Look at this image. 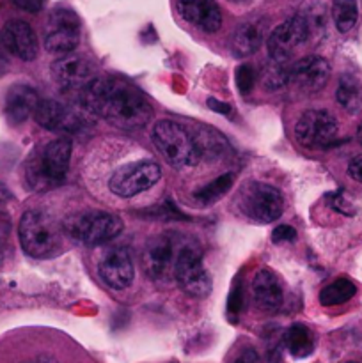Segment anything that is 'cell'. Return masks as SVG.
<instances>
[{
    "label": "cell",
    "instance_id": "cell-1",
    "mask_svg": "<svg viewBox=\"0 0 362 363\" xmlns=\"http://www.w3.org/2000/svg\"><path fill=\"white\" fill-rule=\"evenodd\" d=\"M87 112L102 117L119 130H138L153 119V106L131 84L116 78H96L80 92Z\"/></svg>",
    "mask_w": 362,
    "mask_h": 363
},
{
    "label": "cell",
    "instance_id": "cell-2",
    "mask_svg": "<svg viewBox=\"0 0 362 363\" xmlns=\"http://www.w3.org/2000/svg\"><path fill=\"white\" fill-rule=\"evenodd\" d=\"M151 140L163 160L174 169L195 167L201 162V152L192 133L174 121H158L153 126Z\"/></svg>",
    "mask_w": 362,
    "mask_h": 363
},
{
    "label": "cell",
    "instance_id": "cell-3",
    "mask_svg": "<svg viewBox=\"0 0 362 363\" xmlns=\"http://www.w3.org/2000/svg\"><path fill=\"white\" fill-rule=\"evenodd\" d=\"M20 245L28 257L48 259L60 250V230L55 220L45 211L31 209L18 225Z\"/></svg>",
    "mask_w": 362,
    "mask_h": 363
},
{
    "label": "cell",
    "instance_id": "cell-4",
    "mask_svg": "<svg viewBox=\"0 0 362 363\" xmlns=\"http://www.w3.org/2000/svg\"><path fill=\"white\" fill-rule=\"evenodd\" d=\"M71 151L73 144L70 138L60 137L50 142L45 151L38 158H32L27 167V177L32 186L48 188L62 183L70 169Z\"/></svg>",
    "mask_w": 362,
    "mask_h": 363
},
{
    "label": "cell",
    "instance_id": "cell-5",
    "mask_svg": "<svg viewBox=\"0 0 362 363\" xmlns=\"http://www.w3.org/2000/svg\"><path fill=\"white\" fill-rule=\"evenodd\" d=\"M64 229L78 243L98 247L119 236L123 230V222L114 213L85 211L67 218Z\"/></svg>",
    "mask_w": 362,
    "mask_h": 363
},
{
    "label": "cell",
    "instance_id": "cell-6",
    "mask_svg": "<svg viewBox=\"0 0 362 363\" xmlns=\"http://www.w3.org/2000/svg\"><path fill=\"white\" fill-rule=\"evenodd\" d=\"M174 277L187 294L194 298L208 296L212 291V277L202 262V252L195 241H185L176 252Z\"/></svg>",
    "mask_w": 362,
    "mask_h": 363
},
{
    "label": "cell",
    "instance_id": "cell-7",
    "mask_svg": "<svg viewBox=\"0 0 362 363\" xmlns=\"http://www.w3.org/2000/svg\"><path fill=\"white\" fill-rule=\"evenodd\" d=\"M238 211L258 223H272L280 218L284 201L275 186L266 183H247L238 195Z\"/></svg>",
    "mask_w": 362,
    "mask_h": 363
},
{
    "label": "cell",
    "instance_id": "cell-8",
    "mask_svg": "<svg viewBox=\"0 0 362 363\" xmlns=\"http://www.w3.org/2000/svg\"><path fill=\"white\" fill-rule=\"evenodd\" d=\"M82 23L70 7H55L50 13L45 30V48L55 55H67L80 45Z\"/></svg>",
    "mask_w": 362,
    "mask_h": 363
},
{
    "label": "cell",
    "instance_id": "cell-9",
    "mask_svg": "<svg viewBox=\"0 0 362 363\" xmlns=\"http://www.w3.org/2000/svg\"><path fill=\"white\" fill-rule=\"evenodd\" d=\"M160 177H162V169L158 163L153 160H142L117 169L110 177L109 188L117 197L130 199L155 186Z\"/></svg>",
    "mask_w": 362,
    "mask_h": 363
},
{
    "label": "cell",
    "instance_id": "cell-10",
    "mask_svg": "<svg viewBox=\"0 0 362 363\" xmlns=\"http://www.w3.org/2000/svg\"><path fill=\"white\" fill-rule=\"evenodd\" d=\"M339 131L337 119L329 110H307L295 124V138L305 149H325Z\"/></svg>",
    "mask_w": 362,
    "mask_h": 363
},
{
    "label": "cell",
    "instance_id": "cell-11",
    "mask_svg": "<svg viewBox=\"0 0 362 363\" xmlns=\"http://www.w3.org/2000/svg\"><path fill=\"white\" fill-rule=\"evenodd\" d=\"M309 41V30L302 14L287 18L286 21L273 28L266 39V52L272 62L284 64L297 52L298 46Z\"/></svg>",
    "mask_w": 362,
    "mask_h": 363
},
{
    "label": "cell",
    "instance_id": "cell-12",
    "mask_svg": "<svg viewBox=\"0 0 362 363\" xmlns=\"http://www.w3.org/2000/svg\"><path fill=\"white\" fill-rule=\"evenodd\" d=\"M52 78L62 92H78L89 87L96 80V66L84 55L67 53L52 64Z\"/></svg>",
    "mask_w": 362,
    "mask_h": 363
},
{
    "label": "cell",
    "instance_id": "cell-13",
    "mask_svg": "<svg viewBox=\"0 0 362 363\" xmlns=\"http://www.w3.org/2000/svg\"><path fill=\"white\" fill-rule=\"evenodd\" d=\"M176 247L169 234H160L146 243L142 254V266L151 280H165L176 261Z\"/></svg>",
    "mask_w": 362,
    "mask_h": 363
},
{
    "label": "cell",
    "instance_id": "cell-14",
    "mask_svg": "<svg viewBox=\"0 0 362 363\" xmlns=\"http://www.w3.org/2000/svg\"><path fill=\"white\" fill-rule=\"evenodd\" d=\"M330 78V64L323 57L311 55L304 57L290 67V80L287 84L293 85L298 91L311 94V92L322 91Z\"/></svg>",
    "mask_w": 362,
    "mask_h": 363
},
{
    "label": "cell",
    "instance_id": "cell-15",
    "mask_svg": "<svg viewBox=\"0 0 362 363\" xmlns=\"http://www.w3.org/2000/svg\"><path fill=\"white\" fill-rule=\"evenodd\" d=\"M99 277L110 289L123 291L131 286L135 277L133 262L131 255L126 248L114 247L103 254L98 266Z\"/></svg>",
    "mask_w": 362,
    "mask_h": 363
},
{
    "label": "cell",
    "instance_id": "cell-16",
    "mask_svg": "<svg viewBox=\"0 0 362 363\" xmlns=\"http://www.w3.org/2000/svg\"><path fill=\"white\" fill-rule=\"evenodd\" d=\"M2 45L21 60H34L39 53V41L34 28L23 20H9L2 28Z\"/></svg>",
    "mask_w": 362,
    "mask_h": 363
},
{
    "label": "cell",
    "instance_id": "cell-17",
    "mask_svg": "<svg viewBox=\"0 0 362 363\" xmlns=\"http://www.w3.org/2000/svg\"><path fill=\"white\" fill-rule=\"evenodd\" d=\"M35 123L48 131H78L82 121L77 113L55 99H39L34 110Z\"/></svg>",
    "mask_w": 362,
    "mask_h": 363
},
{
    "label": "cell",
    "instance_id": "cell-18",
    "mask_svg": "<svg viewBox=\"0 0 362 363\" xmlns=\"http://www.w3.org/2000/svg\"><path fill=\"white\" fill-rule=\"evenodd\" d=\"M176 6L185 21L195 25L206 34H213L222 27V13L215 0H176Z\"/></svg>",
    "mask_w": 362,
    "mask_h": 363
},
{
    "label": "cell",
    "instance_id": "cell-19",
    "mask_svg": "<svg viewBox=\"0 0 362 363\" xmlns=\"http://www.w3.org/2000/svg\"><path fill=\"white\" fill-rule=\"evenodd\" d=\"M252 300L259 311L273 312L283 305L284 294L280 280L270 268H263L256 273L252 280Z\"/></svg>",
    "mask_w": 362,
    "mask_h": 363
},
{
    "label": "cell",
    "instance_id": "cell-20",
    "mask_svg": "<svg viewBox=\"0 0 362 363\" xmlns=\"http://www.w3.org/2000/svg\"><path fill=\"white\" fill-rule=\"evenodd\" d=\"M265 20H248L238 25L231 35V53L236 59H245L259 50L265 41Z\"/></svg>",
    "mask_w": 362,
    "mask_h": 363
},
{
    "label": "cell",
    "instance_id": "cell-21",
    "mask_svg": "<svg viewBox=\"0 0 362 363\" xmlns=\"http://www.w3.org/2000/svg\"><path fill=\"white\" fill-rule=\"evenodd\" d=\"M39 98L38 92L32 87L25 84L13 85V87L7 91L6 96V106H4V112H6L7 121L9 124H21L28 119V117L34 113L35 106H38Z\"/></svg>",
    "mask_w": 362,
    "mask_h": 363
},
{
    "label": "cell",
    "instance_id": "cell-22",
    "mask_svg": "<svg viewBox=\"0 0 362 363\" xmlns=\"http://www.w3.org/2000/svg\"><path fill=\"white\" fill-rule=\"evenodd\" d=\"M336 101L348 113H357L362 106V82L355 74H341L336 89Z\"/></svg>",
    "mask_w": 362,
    "mask_h": 363
},
{
    "label": "cell",
    "instance_id": "cell-23",
    "mask_svg": "<svg viewBox=\"0 0 362 363\" xmlns=\"http://www.w3.org/2000/svg\"><path fill=\"white\" fill-rule=\"evenodd\" d=\"M355 294H357L355 284L350 279L341 277V279H336L334 282H330L329 286H325L319 291V303L323 307H337V305H343L346 301H350Z\"/></svg>",
    "mask_w": 362,
    "mask_h": 363
},
{
    "label": "cell",
    "instance_id": "cell-24",
    "mask_svg": "<svg viewBox=\"0 0 362 363\" xmlns=\"http://www.w3.org/2000/svg\"><path fill=\"white\" fill-rule=\"evenodd\" d=\"M286 346L291 357L295 358H305L312 353L314 350V339H312V332L302 323L291 326L286 333Z\"/></svg>",
    "mask_w": 362,
    "mask_h": 363
},
{
    "label": "cell",
    "instance_id": "cell-25",
    "mask_svg": "<svg viewBox=\"0 0 362 363\" xmlns=\"http://www.w3.org/2000/svg\"><path fill=\"white\" fill-rule=\"evenodd\" d=\"M192 137H194L195 145L201 152V158H222L224 156L226 140L216 131L199 128L195 135L192 133Z\"/></svg>",
    "mask_w": 362,
    "mask_h": 363
},
{
    "label": "cell",
    "instance_id": "cell-26",
    "mask_svg": "<svg viewBox=\"0 0 362 363\" xmlns=\"http://www.w3.org/2000/svg\"><path fill=\"white\" fill-rule=\"evenodd\" d=\"M332 18L334 23H336V28L341 34L350 32L358 20L357 0H334Z\"/></svg>",
    "mask_w": 362,
    "mask_h": 363
},
{
    "label": "cell",
    "instance_id": "cell-27",
    "mask_svg": "<svg viewBox=\"0 0 362 363\" xmlns=\"http://www.w3.org/2000/svg\"><path fill=\"white\" fill-rule=\"evenodd\" d=\"M233 181H234L233 174H229V172L222 174V176H219L215 181H212V183L206 184V186L199 188V190L194 194V197L197 199V201L204 202V204L219 201L224 194H227V191L231 190V186H233Z\"/></svg>",
    "mask_w": 362,
    "mask_h": 363
},
{
    "label": "cell",
    "instance_id": "cell-28",
    "mask_svg": "<svg viewBox=\"0 0 362 363\" xmlns=\"http://www.w3.org/2000/svg\"><path fill=\"white\" fill-rule=\"evenodd\" d=\"M302 18L305 20L309 30V39H319L322 35H325L327 30V11L323 4H314V6H309L304 13H300Z\"/></svg>",
    "mask_w": 362,
    "mask_h": 363
},
{
    "label": "cell",
    "instance_id": "cell-29",
    "mask_svg": "<svg viewBox=\"0 0 362 363\" xmlns=\"http://www.w3.org/2000/svg\"><path fill=\"white\" fill-rule=\"evenodd\" d=\"M259 78H261V84L265 89H268V91H279L290 80V67H284V64L272 62V66L263 67Z\"/></svg>",
    "mask_w": 362,
    "mask_h": 363
},
{
    "label": "cell",
    "instance_id": "cell-30",
    "mask_svg": "<svg viewBox=\"0 0 362 363\" xmlns=\"http://www.w3.org/2000/svg\"><path fill=\"white\" fill-rule=\"evenodd\" d=\"M256 84V71L251 64H241L236 69V87L240 94L248 96L254 89Z\"/></svg>",
    "mask_w": 362,
    "mask_h": 363
},
{
    "label": "cell",
    "instance_id": "cell-31",
    "mask_svg": "<svg viewBox=\"0 0 362 363\" xmlns=\"http://www.w3.org/2000/svg\"><path fill=\"white\" fill-rule=\"evenodd\" d=\"M241 308H243V287H241L240 280H234L233 289L229 293V300H227V312L231 318L240 315Z\"/></svg>",
    "mask_w": 362,
    "mask_h": 363
},
{
    "label": "cell",
    "instance_id": "cell-32",
    "mask_svg": "<svg viewBox=\"0 0 362 363\" xmlns=\"http://www.w3.org/2000/svg\"><path fill=\"white\" fill-rule=\"evenodd\" d=\"M6 206L0 204V262L4 261V257L7 255L9 250V233H11V220L7 216V213L4 211Z\"/></svg>",
    "mask_w": 362,
    "mask_h": 363
},
{
    "label": "cell",
    "instance_id": "cell-33",
    "mask_svg": "<svg viewBox=\"0 0 362 363\" xmlns=\"http://www.w3.org/2000/svg\"><path fill=\"white\" fill-rule=\"evenodd\" d=\"M273 243H291L297 240V230L291 225H279L272 233Z\"/></svg>",
    "mask_w": 362,
    "mask_h": 363
},
{
    "label": "cell",
    "instance_id": "cell-34",
    "mask_svg": "<svg viewBox=\"0 0 362 363\" xmlns=\"http://www.w3.org/2000/svg\"><path fill=\"white\" fill-rule=\"evenodd\" d=\"M13 4L27 13H39L45 7L46 0H13Z\"/></svg>",
    "mask_w": 362,
    "mask_h": 363
},
{
    "label": "cell",
    "instance_id": "cell-35",
    "mask_svg": "<svg viewBox=\"0 0 362 363\" xmlns=\"http://www.w3.org/2000/svg\"><path fill=\"white\" fill-rule=\"evenodd\" d=\"M348 176L357 183H362V155L355 156L348 163Z\"/></svg>",
    "mask_w": 362,
    "mask_h": 363
},
{
    "label": "cell",
    "instance_id": "cell-36",
    "mask_svg": "<svg viewBox=\"0 0 362 363\" xmlns=\"http://www.w3.org/2000/svg\"><path fill=\"white\" fill-rule=\"evenodd\" d=\"M231 363H261V360H259V354L254 347H247Z\"/></svg>",
    "mask_w": 362,
    "mask_h": 363
},
{
    "label": "cell",
    "instance_id": "cell-37",
    "mask_svg": "<svg viewBox=\"0 0 362 363\" xmlns=\"http://www.w3.org/2000/svg\"><path fill=\"white\" fill-rule=\"evenodd\" d=\"M206 105H208L213 112L220 113V116H231V112H233V108H231L229 103H224L216 98H208Z\"/></svg>",
    "mask_w": 362,
    "mask_h": 363
},
{
    "label": "cell",
    "instance_id": "cell-38",
    "mask_svg": "<svg viewBox=\"0 0 362 363\" xmlns=\"http://www.w3.org/2000/svg\"><path fill=\"white\" fill-rule=\"evenodd\" d=\"M332 208L336 209V211L343 213V215H348V216H351V215H353V209H351V208H348V206H346V202H344V199L341 197L339 194H337V195H334V197H332Z\"/></svg>",
    "mask_w": 362,
    "mask_h": 363
},
{
    "label": "cell",
    "instance_id": "cell-39",
    "mask_svg": "<svg viewBox=\"0 0 362 363\" xmlns=\"http://www.w3.org/2000/svg\"><path fill=\"white\" fill-rule=\"evenodd\" d=\"M27 363H57V362L50 357H41V358H35V360L27 362Z\"/></svg>",
    "mask_w": 362,
    "mask_h": 363
},
{
    "label": "cell",
    "instance_id": "cell-40",
    "mask_svg": "<svg viewBox=\"0 0 362 363\" xmlns=\"http://www.w3.org/2000/svg\"><path fill=\"white\" fill-rule=\"evenodd\" d=\"M357 140H358V144L362 145V121L358 123V128H357Z\"/></svg>",
    "mask_w": 362,
    "mask_h": 363
},
{
    "label": "cell",
    "instance_id": "cell-41",
    "mask_svg": "<svg viewBox=\"0 0 362 363\" xmlns=\"http://www.w3.org/2000/svg\"><path fill=\"white\" fill-rule=\"evenodd\" d=\"M348 363H357V362H348Z\"/></svg>",
    "mask_w": 362,
    "mask_h": 363
}]
</instances>
